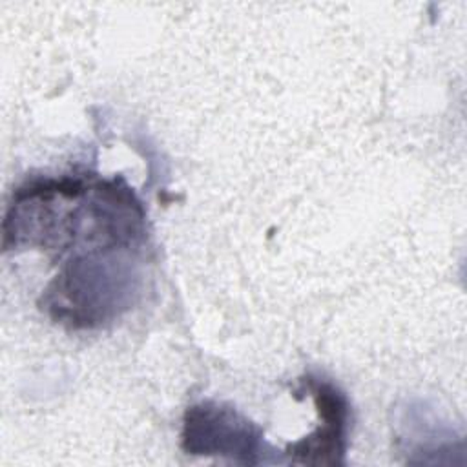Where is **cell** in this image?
Returning <instances> with one entry per match:
<instances>
[{
	"instance_id": "cell-1",
	"label": "cell",
	"mask_w": 467,
	"mask_h": 467,
	"mask_svg": "<svg viewBox=\"0 0 467 467\" xmlns=\"http://www.w3.org/2000/svg\"><path fill=\"white\" fill-rule=\"evenodd\" d=\"M259 429L234 409L202 401L184 416L182 449L192 454H226L244 463H257Z\"/></svg>"
},
{
	"instance_id": "cell-2",
	"label": "cell",
	"mask_w": 467,
	"mask_h": 467,
	"mask_svg": "<svg viewBox=\"0 0 467 467\" xmlns=\"http://www.w3.org/2000/svg\"><path fill=\"white\" fill-rule=\"evenodd\" d=\"M305 389L314 396L316 407L323 418L319 427L308 438L297 441L288 451L301 463H339L345 452V434L348 421V405L345 396L330 383L316 378L303 379Z\"/></svg>"
}]
</instances>
